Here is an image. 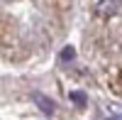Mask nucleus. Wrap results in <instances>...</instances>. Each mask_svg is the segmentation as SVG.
I'll use <instances>...</instances> for the list:
<instances>
[{"mask_svg": "<svg viewBox=\"0 0 122 120\" xmlns=\"http://www.w3.org/2000/svg\"><path fill=\"white\" fill-rule=\"evenodd\" d=\"M95 120H122V105L117 103H100Z\"/></svg>", "mask_w": 122, "mask_h": 120, "instance_id": "f257e3e1", "label": "nucleus"}, {"mask_svg": "<svg viewBox=\"0 0 122 120\" xmlns=\"http://www.w3.org/2000/svg\"><path fill=\"white\" fill-rule=\"evenodd\" d=\"M32 101L37 103V108H39L42 113H46V115H54L56 105H54V101H51V98H46L44 93H32Z\"/></svg>", "mask_w": 122, "mask_h": 120, "instance_id": "f03ea898", "label": "nucleus"}, {"mask_svg": "<svg viewBox=\"0 0 122 120\" xmlns=\"http://www.w3.org/2000/svg\"><path fill=\"white\" fill-rule=\"evenodd\" d=\"M68 98H71L76 105H86V103H88V96H86L83 91H71V93H68Z\"/></svg>", "mask_w": 122, "mask_h": 120, "instance_id": "7ed1b4c3", "label": "nucleus"}, {"mask_svg": "<svg viewBox=\"0 0 122 120\" xmlns=\"http://www.w3.org/2000/svg\"><path fill=\"white\" fill-rule=\"evenodd\" d=\"M73 56H76V49H73V47H66V49H61V54H59V59H61V61H71Z\"/></svg>", "mask_w": 122, "mask_h": 120, "instance_id": "20e7f679", "label": "nucleus"}, {"mask_svg": "<svg viewBox=\"0 0 122 120\" xmlns=\"http://www.w3.org/2000/svg\"><path fill=\"white\" fill-rule=\"evenodd\" d=\"M115 3H120V5H122V0H115Z\"/></svg>", "mask_w": 122, "mask_h": 120, "instance_id": "39448f33", "label": "nucleus"}]
</instances>
